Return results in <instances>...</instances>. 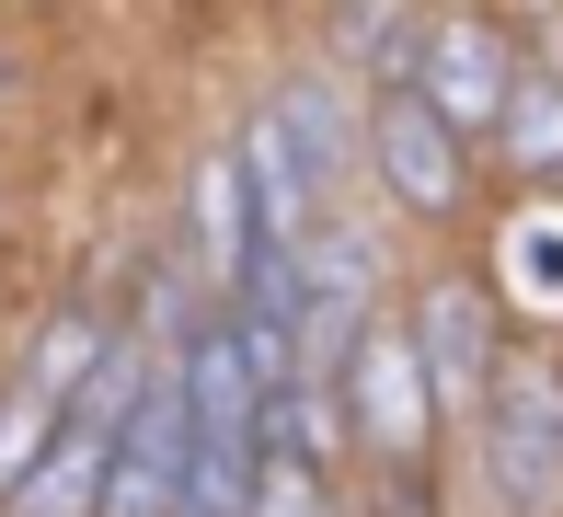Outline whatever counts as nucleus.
I'll return each mask as SVG.
<instances>
[{
	"instance_id": "f257e3e1",
	"label": "nucleus",
	"mask_w": 563,
	"mask_h": 517,
	"mask_svg": "<svg viewBox=\"0 0 563 517\" xmlns=\"http://www.w3.org/2000/svg\"><path fill=\"white\" fill-rule=\"evenodd\" d=\"M472 460L495 517H563V369L541 345L495 356V392L472 414Z\"/></svg>"
},
{
	"instance_id": "f03ea898",
	"label": "nucleus",
	"mask_w": 563,
	"mask_h": 517,
	"mask_svg": "<svg viewBox=\"0 0 563 517\" xmlns=\"http://www.w3.org/2000/svg\"><path fill=\"white\" fill-rule=\"evenodd\" d=\"M334 403H345V449L368 460L379 483H426V460H438V392H426V369H415L402 310H379V322L356 333Z\"/></svg>"
},
{
	"instance_id": "7ed1b4c3",
	"label": "nucleus",
	"mask_w": 563,
	"mask_h": 517,
	"mask_svg": "<svg viewBox=\"0 0 563 517\" xmlns=\"http://www.w3.org/2000/svg\"><path fill=\"white\" fill-rule=\"evenodd\" d=\"M402 92H415L460 150H495V116H506V92H518V35H506L495 12H426V46H415V81Z\"/></svg>"
},
{
	"instance_id": "20e7f679",
	"label": "nucleus",
	"mask_w": 563,
	"mask_h": 517,
	"mask_svg": "<svg viewBox=\"0 0 563 517\" xmlns=\"http://www.w3.org/2000/svg\"><path fill=\"white\" fill-rule=\"evenodd\" d=\"M402 333H415V369H426V392H438V426H472L483 392H495V356H506L483 276H426L415 310H402Z\"/></svg>"
},
{
	"instance_id": "39448f33",
	"label": "nucleus",
	"mask_w": 563,
	"mask_h": 517,
	"mask_svg": "<svg viewBox=\"0 0 563 517\" xmlns=\"http://www.w3.org/2000/svg\"><path fill=\"white\" fill-rule=\"evenodd\" d=\"M185 460H196L185 380H173V356H150L139 414H126V437L104 460V506H92V517H185Z\"/></svg>"
},
{
	"instance_id": "423d86ee",
	"label": "nucleus",
	"mask_w": 563,
	"mask_h": 517,
	"mask_svg": "<svg viewBox=\"0 0 563 517\" xmlns=\"http://www.w3.org/2000/svg\"><path fill=\"white\" fill-rule=\"evenodd\" d=\"M368 185L391 207H415V219H460L472 207V150L415 92H368Z\"/></svg>"
},
{
	"instance_id": "0eeeda50",
	"label": "nucleus",
	"mask_w": 563,
	"mask_h": 517,
	"mask_svg": "<svg viewBox=\"0 0 563 517\" xmlns=\"http://www.w3.org/2000/svg\"><path fill=\"white\" fill-rule=\"evenodd\" d=\"M230 173H242V207H253V242H265V253H299L322 219H334L322 185H311V162H299V139L276 127V103H253V116H242Z\"/></svg>"
},
{
	"instance_id": "6e6552de",
	"label": "nucleus",
	"mask_w": 563,
	"mask_h": 517,
	"mask_svg": "<svg viewBox=\"0 0 563 517\" xmlns=\"http://www.w3.org/2000/svg\"><path fill=\"white\" fill-rule=\"evenodd\" d=\"M265 103H276V127L299 139V162H311L322 207H334L356 173H368V92H356L345 69H288V81H276Z\"/></svg>"
},
{
	"instance_id": "1a4fd4ad",
	"label": "nucleus",
	"mask_w": 563,
	"mask_h": 517,
	"mask_svg": "<svg viewBox=\"0 0 563 517\" xmlns=\"http://www.w3.org/2000/svg\"><path fill=\"white\" fill-rule=\"evenodd\" d=\"M185 253H196L185 276H208L219 299L242 288V265H253V207H242L230 150H208V162H196V185H185Z\"/></svg>"
},
{
	"instance_id": "9d476101",
	"label": "nucleus",
	"mask_w": 563,
	"mask_h": 517,
	"mask_svg": "<svg viewBox=\"0 0 563 517\" xmlns=\"http://www.w3.org/2000/svg\"><path fill=\"white\" fill-rule=\"evenodd\" d=\"M115 345H126V322H115V310L69 299V310H46V333H35V345H23V369H12V380H23V392H35V403H58V414H69V403H81V380L104 369Z\"/></svg>"
},
{
	"instance_id": "9b49d317",
	"label": "nucleus",
	"mask_w": 563,
	"mask_h": 517,
	"mask_svg": "<svg viewBox=\"0 0 563 517\" xmlns=\"http://www.w3.org/2000/svg\"><path fill=\"white\" fill-rule=\"evenodd\" d=\"M495 162L529 173V185H563V69L518 58V92H506V116H495Z\"/></svg>"
},
{
	"instance_id": "f8f14e48",
	"label": "nucleus",
	"mask_w": 563,
	"mask_h": 517,
	"mask_svg": "<svg viewBox=\"0 0 563 517\" xmlns=\"http://www.w3.org/2000/svg\"><path fill=\"white\" fill-rule=\"evenodd\" d=\"M104 460H115L104 437H81V426L58 414V449L23 472V495L0 506V517H92V506H104Z\"/></svg>"
},
{
	"instance_id": "ddd939ff",
	"label": "nucleus",
	"mask_w": 563,
	"mask_h": 517,
	"mask_svg": "<svg viewBox=\"0 0 563 517\" xmlns=\"http://www.w3.org/2000/svg\"><path fill=\"white\" fill-rule=\"evenodd\" d=\"M334 46L368 69V92H402L415 81V46H426V12H334Z\"/></svg>"
},
{
	"instance_id": "4468645a",
	"label": "nucleus",
	"mask_w": 563,
	"mask_h": 517,
	"mask_svg": "<svg viewBox=\"0 0 563 517\" xmlns=\"http://www.w3.org/2000/svg\"><path fill=\"white\" fill-rule=\"evenodd\" d=\"M46 449H58V403H35V392L12 380V392H0V506L23 495V472H35Z\"/></svg>"
},
{
	"instance_id": "2eb2a0df",
	"label": "nucleus",
	"mask_w": 563,
	"mask_h": 517,
	"mask_svg": "<svg viewBox=\"0 0 563 517\" xmlns=\"http://www.w3.org/2000/svg\"><path fill=\"white\" fill-rule=\"evenodd\" d=\"M242 517H345V506H334V483H322V472H299V460H265Z\"/></svg>"
},
{
	"instance_id": "dca6fc26",
	"label": "nucleus",
	"mask_w": 563,
	"mask_h": 517,
	"mask_svg": "<svg viewBox=\"0 0 563 517\" xmlns=\"http://www.w3.org/2000/svg\"><path fill=\"white\" fill-rule=\"evenodd\" d=\"M368 517H438V483H379Z\"/></svg>"
},
{
	"instance_id": "f3484780",
	"label": "nucleus",
	"mask_w": 563,
	"mask_h": 517,
	"mask_svg": "<svg viewBox=\"0 0 563 517\" xmlns=\"http://www.w3.org/2000/svg\"><path fill=\"white\" fill-rule=\"evenodd\" d=\"M0 92H12V58H0Z\"/></svg>"
}]
</instances>
